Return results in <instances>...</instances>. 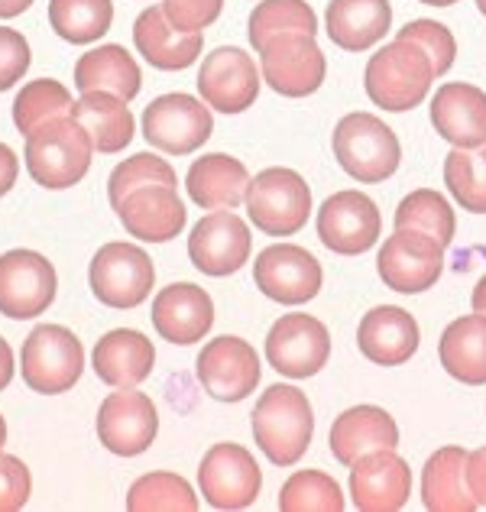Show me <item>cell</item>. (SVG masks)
Returning <instances> with one entry per match:
<instances>
[{"mask_svg": "<svg viewBox=\"0 0 486 512\" xmlns=\"http://www.w3.org/2000/svg\"><path fill=\"white\" fill-rule=\"evenodd\" d=\"M253 441L276 467L299 464L315 435V412L312 402L295 386H269L256 399L253 415Z\"/></svg>", "mask_w": 486, "mask_h": 512, "instance_id": "obj_1", "label": "cell"}, {"mask_svg": "<svg viewBox=\"0 0 486 512\" xmlns=\"http://www.w3.org/2000/svg\"><path fill=\"white\" fill-rule=\"evenodd\" d=\"M435 78V65L425 56V49L409 43V39H396L370 56L363 85H367V94L376 107L402 114L428 98Z\"/></svg>", "mask_w": 486, "mask_h": 512, "instance_id": "obj_2", "label": "cell"}, {"mask_svg": "<svg viewBox=\"0 0 486 512\" xmlns=\"http://www.w3.org/2000/svg\"><path fill=\"white\" fill-rule=\"evenodd\" d=\"M91 137L72 114L52 117L26 133V169L43 188H72L91 169Z\"/></svg>", "mask_w": 486, "mask_h": 512, "instance_id": "obj_3", "label": "cell"}, {"mask_svg": "<svg viewBox=\"0 0 486 512\" xmlns=\"http://www.w3.org/2000/svg\"><path fill=\"white\" fill-rule=\"evenodd\" d=\"M334 156L341 169L363 185L386 182L402 163V146L393 127H386L376 114L354 111L337 120Z\"/></svg>", "mask_w": 486, "mask_h": 512, "instance_id": "obj_4", "label": "cell"}, {"mask_svg": "<svg viewBox=\"0 0 486 512\" xmlns=\"http://www.w3.org/2000/svg\"><path fill=\"white\" fill-rule=\"evenodd\" d=\"M247 214L266 237H292L312 214V188L295 169H263L250 179Z\"/></svg>", "mask_w": 486, "mask_h": 512, "instance_id": "obj_5", "label": "cell"}, {"mask_svg": "<svg viewBox=\"0 0 486 512\" xmlns=\"http://www.w3.org/2000/svg\"><path fill=\"white\" fill-rule=\"evenodd\" d=\"M85 370V350L81 341L62 325H39L30 338L23 341L20 373L23 383L33 393L59 396L69 393Z\"/></svg>", "mask_w": 486, "mask_h": 512, "instance_id": "obj_6", "label": "cell"}, {"mask_svg": "<svg viewBox=\"0 0 486 512\" xmlns=\"http://www.w3.org/2000/svg\"><path fill=\"white\" fill-rule=\"evenodd\" d=\"M88 282L94 299L107 308H137L150 299L156 266L137 244H104L94 253Z\"/></svg>", "mask_w": 486, "mask_h": 512, "instance_id": "obj_7", "label": "cell"}, {"mask_svg": "<svg viewBox=\"0 0 486 512\" xmlns=\"http://www.w3.org/2000/svg\"><path fill=\"white\" fill-rule=\"evenodd\" d=\"M376 273H380L383 286L393 292H428L444 273V244H438L425 231L396 227V234L386 237L380 256H376Z\"/></svg>", "mask_w": 486, "mask_h": 512, "instance_id": "obj_8", "label": "cell"}, {"mask_svg": "<svg viewBox=\"0 0 486 512\" xmlns=\"http://www.w3.org/2000/svg\"><path fill=\"white\" fill-rule=\"evenodd\" d=\"M214 133V117L192 94H162L143 111V137L150 146L172 156L201 150Z\"/></svg>", "mask_w": 486, "mask_h": 512, "instance_id": "obj_9", "label": "cell"}, {"mask_svg": "<svg viewBox=\"0 0 486 512\" xmlns=\"http://www.w3.org/2000/svg\"><path fill=\"white\" fill-rule=\"evenodd\" d=\"M260 72L263 82L282 98H308L324 85L328 59H324L315 36L286 33L266 43L260 52Z\"/></svg>", "mask_w": 486, "mask_h": 512, "instance_id": "obj_10", "label": "cell"}, {"mask_svg": "<svg viewBox=\"0 0 486 512\" xmlns=\"http://www.w3.org/2000/svg\"><path fill=\"white\" fill-rule=\"evenodd\" d=\"M198 487L214 509H247L260 496L263 470L240 444H211L208 454L201 457Z\"/></svg>", "mask_w": 486, "mask_h": 512, "instance_id": "obj_11", "label": "cell"}, {"mask_svg": "<svg viewBox=\"0 0 486 512\" xmlns=\"http://www.w3.org/2000/svg\"><path fill=\"white\" fill-rule=\"evenodd\" d=\"M331 357V334L315 315H282L266 334L269 367L292 380H308L324 370Z\"/></svg>", "mask_w": 486, "mask_h": 512, "instance_id": "obj_12", "label": "cell"}, {"mask_svg": "<svg viewBox=\"0 0 486 512\" xmlns=\"http://www.w3.org/2000/svg\"><path fill=\"white\" fill-rule=\"evenodd\" d=\"M253 279L266 299L279 305H305L321 292V263L299 244H273L253 263Z\"/></svg>", "mask_w": 486, "mask_h": 512, "instance_id": "obj_13", "label": "cell"}, {"mask_svg": "<svg viewBox=\"0 0 486 512\" xmlns=\"http://www.w3.org/2000/svg\"><path fill=\"white\" fill-rule=\"evenodd\" d=\"M383 231L376 201L363 192H334L318 211V237L337 256L367 253Z\"/></svg>", "mask_w": 486, "mask_h": 512, "instance_id": "obj_14", "label": "cell"}, {"mask_svg": "<svg viewBox=\"0 0 486 512\" xmlns=\"http://www.w3.org/2000/svg\"><path fill=\"white\" fill-rule=\"evenodd\" d=\"M56 299V269L36 250H10L0 256V315L36 318Z\"/></svg>", "mask_w": 486, "mask_h": 512, "instance_id": "obj_15", "label": "cell"}, {"mask_svg": "<svg viewBox=\"0 0 486 512\" xmlns=\"http://www.w3.org/2000/svg\"><path fill=\"white\" fill-rule=\"evenodd\" d=\"M195 373L208 396L218 402H240L260 386V357H256L253 344L224 334L201 347Z\"/></svg>", "mask_w": 486, "mask_h": 512, "instance_id": "obj_16", "label": "cell"}, {"mask_svg": "<svg viewBox=\"0 0 486 512\" xmlns=\"http://www.w3.org/2000/svg\"><path fill=\"white\" fill-rule=\"evenodd\" d=\"M201 101L221 114H243L260 98V69L237 46H221L205 56L198 72Z\"/></svg>", "mask_w": 486, "mask_h": 512, "instance_id": "obj_17", "label": "cell"}, {"mask_svg": "<svg viewBox=\"0 0 486 512\" xmlns=\"http://www.w3.org/2000/svg\"><path fill=\"white\" fill-rule=\"evenodd\" d=\"M412 496L409 461L396 448L370 451L350 464V500L360 512H399Z\"/></svg>", "mask_w": 486, "mask_h": 512, "instance_id": "obj_18", "label": "cell"}, {"mask_svg": "<svg viewBox=\"0 0 486 512\" xmlns=\"http://www.w3.org/2000/svg\"><path fill=\"white\" fill-rule=\"evenodd\" d=\"M253 237L250 227L234 211H211L205 214L188 237V256L192 266L205 276H231L250 263Z\"/></svg>", "mask_w": 486, "mask_h": 512, "instance_id": "obj_19", "label": "cell"}, {"mask_svg": "<svg viewBox=\"0 0 486 512\" xmlns=\"http://www.w3.org/2000/svg\"><path fill=\"white\" fill-rule=\"evenodd\" d=\"M159 412L153 399L137 389L111 393L98 409V438L117 457H137L156 441Z\"/></svg>", "mask_w": 486, "mask_h": 512, "instance_id": "obj_20", "label": "cell"}, {"mask_svg": "<svg viewBox=\"0 0 486 512\" xmlns=\"http://www.w3.org/2000/svg\"><path fill=\"white\" fill-rule=\"evenodd\" d=\"M214 325L211 295L195 282H172L153 299V328L169 344H195Z\"/></svg>", "mask_w": 486, "mask_h": 512, "instance_id": "obj_21", "label": "cell"}, {"mask_svg": "<svg viewBox=\"0 0 486 512\" xmlns=\"http://www.w3.org/2000/svg\"><path fill=\"white\" fill-rule=\"evenodd\" d=\"M431 127L461 150L486 143V91L467 82H448L431 98Z\"/></svg>", "mask_w": 486, "mask_h": 512, "instance_id": "obj_22", "label": "cell"}, {"mask_svg": "<svg viewBox=\"0 0 486 512\" xmlns=\"http://www.w3.org/2000/svg\"><path fill=\"white\" fill-rule=\"evenodd\" d=\"M418 344H422L418 321L399 305L370 308V312L360 318L357 347L370 363H376V367H399V363L412 360Z\"/></svg>", "mask_w": 486, "mask_h": 512, "instance_id": "obj_23", "label": "cell"}, {"mask_svg": "<svg viewBox=\"0 0 486 512\" xmlns=\"http://www.w3.org/2000/svg\"><path fill=\"white\" fill-rule=\"evenodd\" d=\"M114 211L124 221L127 234L146 240V244H166V240L179 237L188 218L179 192L169 185L137 188L120 205H114Z\"/></svg>", "mask_w": 486, "mask_h": 512, "instance_id": "obj_24", "label": "cell"}, {"mask_svg": "<svg viewBox=\"0 0 486 512\" xmlns=\"http://www.w3.org/2000/svg\"><path fill=\"white\" fill-rule=\"evenodd\" d=\"M399 444L396 419L380 406H354L341 412L328 431V448L337 464L350 467L357 457Z\"/></svg>", "mask_w": 486, "mask_h": 512, "instance_id": "obj_25", "label": "cell"}, {"mask_svg": "<svg viewBox=\"0 0 486 512\" xmlns=\"http://www.w3.org/2000/svg\"><path fill=\"white\" fill-rule=\"evenodd\" d=\"M153 363H156L153 341L130 328H117L111 334H104L94 344L91 354V367L98 373V380L114 389H130L143 383L153 373Z\"/></svg>", "mask_w": 486, "mask_h": 512, "instance_id": "obj_26", "label": "cell"}, {"mask_svg": "<svg viewBox=\"0 0 486 512\" xmlns=\"http://www.w3.org/2000/svg\"><path fill=\"white\" fill-rule=\"evenodd\" d=\"M389 0H331L324 10V33L344 52H367L389 33Z\"/></svg>", "mask_w": 486, "mask_h": 512, "instance_id": "obj_27", "label": "cell"}, {"mask_svg": "<svg viewBox=\"0 0 486 512\" xmlns=\"http://www.w3.org/2000/svg\"><path fill=\"white\" fill-rule=\"evenodd\" d=\"M133 43H137L140 56L162 72H182L195 65L205 36L201 33H182L166 20L162 7H146L137 23H133Z\"/></svg>", "mask_w": 486, "mask_h": 512, "instance_id": "obj_28", "label": "cell"}, {"mask_svg": "<svg viewBox=\"0 0 486 512\" xmlns=\"http://www.w3.org/2000/svg\"><path fill=\"white\" fill-rule=\"evenodd\" d=\"M188 195L195 205L208 211H234L247 201L250 172L240 159L227 153H208L192 163L185 179Z\"/></svg>", "mask_w": 486, "mask_h": 512, "instance_id": "obj_29", "label": "cell"}, {"mask_svg": "<svg viewBox=\"0 0 486 512\" xmlns=\"http://www.w3.org/2000/svg\"><path fill=\"white\" fill-rule=\"evenodd\" d=\"M467 451L451 444L438 448L422 470V503L431 512H474L480 509L477 496L467 483Z\"/></svg>", "mask_w": 486, "mask_h": 512, "instance_id": "obj_30", "label": "cell"}, {"mask_svg": "<svg viewBox=\"0 0 486 512\" xmlns=\"http://www.w3.org/2000/svg\"><path fill=\"white\" fill-rule=\"evenodd\" d=\"M441 367L464 386L486 383V315H464L444 328L438 341Z\"/></svg>", "mask_w": 486, "mask_h": 512, "instance_id": "obj_31", "label": "cell"}, {"mask_svg": "<svg viewBox=\"0 0 486 512\" xmlns=\"http://www.w3.org/2000/svg\"><path fill=\"white\" fill-rule=\"evenodd\" d=\"M140 85H143V72L124 46H98L85 52L75 65V88L81 94L107 91L124 101H133L140 94Z\"/></svg>", "mask_w": 486, "mask_h": 512, "instance_id": "obj_32", "label": "cell"}, {"mask_svg": "<svg viewBox=\"0 0 486 512\" xmlns=\"http://www.w3.org/2000/svg\"><path fill=\"white\" fill-rule=\"evenodd\" d=\"M72 117L78 120L91 137V146L98 153H120L133 140V114L124 98L107 91H88L75 101Z\"/></svg>", "mask_w": 486, "mask_h": 512, "instance_id": "obj_33", "label": "cell"}, {"mask_svg": "<svg viewBox=\"0 0 486 512\" xmlns=\"http://www.w3.org/2000/svg\"><path fill=\"white\" fill-rule=\"evenodd\" d=\"M49 23L65 43L85 46L111 30L114 4L111 0H49Z\"/></svg>", "mask_w": 486, "mask_h": 512, "instance_id": "obj_34", "label": "cell"}, {"mask_svg": "<svg viewBox=\"0 0 486 512\" xmlns=\"http://www.w3.org/2000/svg\"><path fill=\"white\" fill-rule=\"evenodd\" d=\"M250 43L256 52H263L269 39L286 33H318V17L305 0H263L250 13Z\"/></svg>", "mask_w": 486, "mask_h": 512, "instance_id": "obj_35", "label": "cell"}, {"mask_svg": "<svg viewBox=\"0 0 486 512\" xmlns=\"http://www.w3.org/2000/svg\"><path fill=\"white\" fill-rule=\"evenodd\" d=\"M444 185L470 214H486V143L477 150H454L444 156Z\"/></svg>", "mask_w": 486, "mask_h": 512, "instance_id": "obj_36", "label": "cell"}, {"mask_svg": "<svg viewBox=\"0 0 486 512\" xmlns=\"http://www.w3.org/2000/svg\"><path fill=\"white\" fill-rule=\"evenodd\" d=\"M396 227H412V231H425L438 240V244L448 247L454 240L457 221L454 211L448 205V198L438 195L435 188H418L409 192L396 208Z\"/></svg>", "mask_w": 486, "mask_h": 512, "instance_id": "obj_37", "label": "cell"}, {"mask_svg": "<svg viewBox=\"0 0 486 512\" xmlns=\"http://www.w3.org/2000/svg\"><path fill=\"white\" fill-rule=\"evenodd\" d=\"M130 512H195L198 496L179 474H146L127 493Z\"/></svg>", "mask_w": 486, "mask_h": 512, "instance_id": "obj_38", "label": "cell"}, {"mask_svg": "<svg viewBox=\"0 0 486 512\" xmlns=\"http://www.w3.org/2000/svg\"><path fill=\"white\" fill-rule=\"evenodd\" d=\"M282 512H341L344 493L324 470H295L279 490Z\"/></svg>", "mask_w": 486, "mask_h": 512, "instance_id": "obj_39", "label": "cell"}, {"mask_svg": "<svg viewBox=\"0 0 486 512\" xmlns=\"http://www.w3.org/2000/svg\"><path fill=\"white\" fill-rule=\"evenodd\" d=\"M72 94L65 85L52 82V78H39L20 88L17 101H13V124L20 133H33L39 124H46L52 117H65L72 114Z\"/></svg>", "mask_w": 486, "mask_h": 512, "instance_id": "obj_40", "label": "cell"}, {"mask_svg": "<svg viewBox=\"0 0 486 512\" xmlns=\"http://www.w3.org/2000/svg\"><path fill=\"white\" fill-rule=\"evenodd\" d=\"M146 185H169L175 188L179 179H175V169L166 163V159H159L153 153H137L124 159L114 172H111V182H107V195H111V205H120L130 192H137V188H146Z\"/></svg>", "mask_w": 486, "mask_h": 512, "instance_id": "obj_41", "label": "cell"}, {"mask_svg": "<svg viewBox=\"0 0 486 512\" xmlns=\"http://www.w3.org/2000/svg\"><path fill=\"white\" fill-rule=\"evenodd\" d=\"M396 39H409V43L422 46L425 56L431 59V65H435V75H448L451 65L457 59V43L451 30L444 23H435V20H412L405 23Z\"/></svg>", "mask_w": 486, "mask_h": 512, "instance_id": "obj_42", "label": "cell"}, {"mask_svg": "<svg viewBox=\"0 0 486 512\" xmlns=\"http://www.w3.org/2000/svg\"><path fill=\"white\" fill-rule=\"evenodd\" d=\"M162 13L166 20L182 33H201L221 17L224 0H162Z\"/></svg>", "mask_w": 486, "mask_h": 512, "instance_id": "obj_43", "label": "cell"}, {"mask_svg": "<svg viewBox=\"0 0 486 512\" xmlns=\"http://www.w3.org/2000/svg\"><path fill=\"white\" fill-rule=\"evenodd\" d=\"M33 490L30 470L20 457L0 451V512H17L26 506Z\"/></svg>", "mask_w": 486, "mask_h": 512, "instance_id": "obj_44", "label": "cell"}, {"mask_svg": "<svg viewBox=\"0 0 486 512\" xmlns=\"http://www.w3.org/2000/svg\"><path fill=\"white\" fill-rule=\"evenodd\" d=\"M26 69H30V43L17 30L0 26V91L17 85Z\"/></svg>", "mask_w": 486, "mask_h": 512, "instance_id": "obj_45", "label": "cell"}, {"mask_svg": "<svg viewBox=\"0 0 486 512\" xmlns=\"http://www.w3.org/2000/svg\"><path fill=\"white\" fill-rule=\"evenodd\" d=\"M467 483H470V493L477 496V503L486 509V448L467 457Z\"/></svg>", "mask_w": 486, "mask_h": 512, "instance_id": "obj_46", "label": "cell"}, {"mask_svg": "<svg viewBox=\"0 0 486 512\" xmlns=\"http://www.w3.org/2000/svg\"><path fill=\"white\" fill-rule=\"evenodd\" d=\"M17 172H20V163L17 156L7 143H0V198H4L13 185H17Z\"/></svg>", "mask_w": 486, "mask_h": 512, "instance_id": "obj_47", "label": "cell"}, {"mask_svg": "<svg viewBox=\"0 0 486 512\" xmlns=\"http://www.w3.org/2000/svg\"><path fill=\"white\" fill-rule=\"evenodd\" d=\"M10 380H13V350L4 338H0V393L10 386Z\"/></svg>", "mask_w": 486, "mask_h": 512, "instance_id": "obj_48", "label": "cell"}, {"mask_svg": "<svg viewBox=\"0 0 486 512\" xmlns=\"http://www.w3.org/2000/svg\"><path fill=\"white\" fill-rule=\"evenodd\" d=\"M30 4H33V0H0V20L17 17V13H23Z\"/></svg>", "mask_w": 486, "mask_h": 512, "instance_id": "obj_49", "label": "cell"}, {"mask_svg": "<svg viewBox=\"0 0 486 512\" xmlns=\"http://www.w3.org/2000/svg\"><path fill=\"white\" fill-rule=\"evenodd\" d=\"M470 302H474V312H477V315H486V276L477 282L474 299H470Z\"/></svg>", "mask_w": 486, "mask_h": 512, "instance_id": "obj_50", "label": "cell"}, {"mask_svg": "<svg viewBox=\"0 0 486 512\" xmlns=\"http://www.w3.org/2000/svg\"><path fill=\"white\" fill-rule=\"evenodd\" d=\"M418 4H425V7H454L457 0H418Z\"/></svg>", "mask_w": 486, "mask_h": 512, "instance_id": "obj_51", "label": "cell"}, {"mask_svg": "<svg viewBox=\"0 0 486 512\" xmlns=\"http://www.w3.org/2000/svg\"><path fill=\"white\" fill-rule=\"evenodd\" d=\"M4 441H7V422H4V415H0V448H4Z\"/></svg>", "mask_w": 486, "mask_h": 512, "instance_id": "obj_52", "label": "cell"}, {"mask_svg": "<svg viewBox=\"0 0 486 512\" xmlns=\"http://www.w3.org/2000/svg\"><path fill=\"white\" fill-rule=\"evenodd\" d=\"M477 7H480V13H483V17H486V0H477Z\"/></svg>", "mask_w": 486, "mask_h": 512, "instance_id": "obj_53", "label": "cell"}]
</instances>
